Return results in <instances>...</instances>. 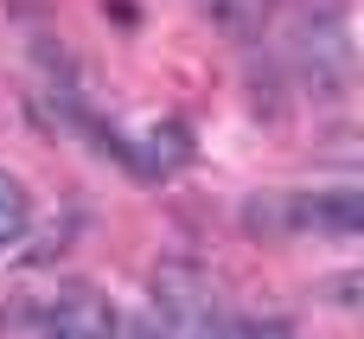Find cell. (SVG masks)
I'll return each instance as SVG.
<instances>
[{
    "instance_id": "1",
    "label": "cell",
    "mask_w": 364,
    "mask_h": 339,
    "mask_svg": "<svg viewBox=\"0 0 364 339\" xmlns=\"http://www.w3.org/2000/svg\"><path fill=\"white\" fill-rule=\"evenodd\" d=\"M122 314L109 308V295L96 288H70L51 314H45V339H115Z\"/></svg>"
},
{
    "instance_id": "2",
    "label": "cell",
    "mask_w": 364,
    "mask_h": 339,
    "mask_svg": "<svg viewBox=\"0 0 364 339\" xmlns=\"http://www.w3.org/2000/svg\"><path fill=\"white\" fill-rule=\"evenodd\" d=\"M288 218L301 231H326V237H358L364 231V199L352 186H326V192H307V199H288Z\"/></svg>"
},
{
    "instance_id": "3",
    "label": "cell",
    "mask_w": 364,
    "mask_h": 339,
    "mask_svg": "<svg viewBox=\"0 0 364 339\" xmlns=\"http://www.w3.org/2000/svg\"><path fill=\"white\" fill-rule=\"evenodd\" d=\"M26 231H32V192L0 167V250H6V244H19Z\"/></svg>"
},
{
    "instance_id": "4",
    "label": "cell",
    "mask_w": 364,
    "mask_h": 339,
    "mask_svg": "<svg viewBox=\"0 0 364 339\" xmlns=\"http://www.w3.org/2000/svg\"><path fill=\"white\" fill-rule=\"evenodd\" d=\"M192 6H198L205 19H218L224 32H237V38H243V32H256V19L269 13L262 0H192Z\"/></svg>"
}]
</instances>
